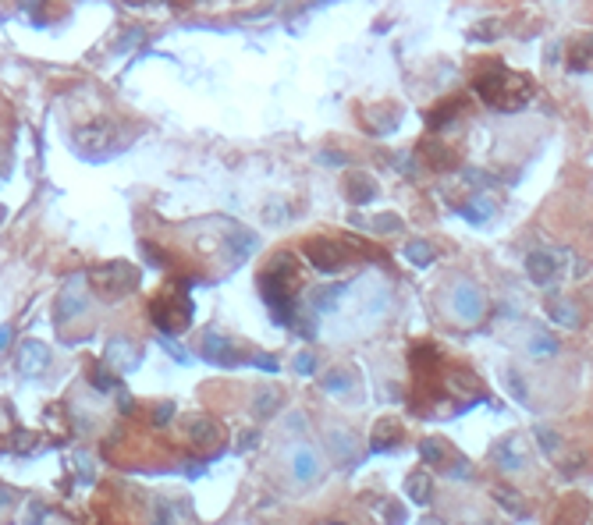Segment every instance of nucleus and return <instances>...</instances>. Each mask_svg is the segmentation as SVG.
Segmentation results:
<instances>
[{
	"mask_svg": "<svg viewBox=\"0 0 593 525\" xmlns=\"http://www.w3.org/2000/svg\"><path fill=\"white\" fill-rule=\"evenodd\" d=\"M306 259L320 274H334L345 267V248L331 238H313V241H306Z\"/></svg>",
	"mask_w": 593,
	"mask_h": 525,
	"instance_id": "nucleus-4",
	"label": "nucleus"
},
{
	"mask_svg": "<svg viewBox=\"0 0 593 525\" xmlns=\"http://www.w3.org/2000/svg\"><path fill=\"white\" fill-rule=\"evenodd\" d=\"M423 156H427V163H430L434 171H448V167H455V163H458V156H455L448 146H427V149H423Z\"/></svg>",
	"mask_w": 593,
	"mask_h": 525,
	"instance_id": "nucleus-17",
	"label": "nucleus"
},
{
	"mask_svg": "<svg viewBox=\"0 0 593 525\" xmlns=\"http://www.w3.org/2000/svg\"><path fill=\"white\" fill-rule=\"evenodd\" d=\"M139 362H142V352H139L128 338H114V341L107 345V366H111L114 373H132Z\"/></svg>",
	"mask_w": 593,
	"mask_h": 525,
	"instance_id": "nucleus-8",
	"label": "nucleus"
},
{
	"mask_svg": "<svg viewBox=\"0 0 593 525\" xmlns=\"http://www.w3.org/2000/svg\"><path fill=\"white\" fill-rule=\"evenodd\" d=\"M8 500H11V493H8V490H0V507H8Z\"/></svg>",
	"mask_w": 593,
	"mask_h": 525,
	"instance_id": "nucleus-39",
	"label": "nucleus"
},
{
	"mask_svg": "<svg viewBox=\"0 0 593 525\" xmlns=\"http://www.w3.org/2000/svg\"><path fill=\"white\" fill-rule=\"evenodd\" d=\"M423 458L437 465V461L444 458V444H441V440H427V444H423Z\"/></svg>",
	"mask_w": 593,
	"mask_h": 525,
	"instance_id": "nucleus-25",
	"label": "nucleus"
},
{
	"mask_svg": "<svg viewBox=\"0 0 593 525\" xmlns=\"http://www.w3.org/2000/svg\"><path fill=\"white\" fill-rule=\"evenodd\" d=\"M89 281H93V288H96L100 295H107V299H125L128 292L139 288V270L128 267V262H103V267H96V270L89 274Z\"/></svg>",
	"mask_w": 593,
	"mask_h": 525,
	"instance_id": "nucleus-3",
	"label": "nucleus"
},
{
	"mask_svg": "<svg viewBox=\"0 0 593 525\" xmlns=\"http://www.w3.org/2000/svg\"><path fill=\"white\" fill-rule=\"evenodd\" d=\"M398 437H402L398 422H391V419H388V422H380V426H377V437H373V451H388Z\"/></svg>",
	"mask_w": 593,
	"mask_h": 525,
	"instance_id": "nucleus-18",
	"label": "nucleus"
},
{
	"mask_svg": "<svg viewBox=\"0 0 593 525\" xmlns=\"http://www.w3.org/2000/svg\"><path fill=\"white\" fill-rule=\"evenodd\" d=\"M149 316L164 334H181L192 323V299L185 292H164V295L153 299Z\"/></svg>",
	"mask_w": 593,
	"mask_h": 525,
	"instance_id": "nucleus-2",
	"label": "nucleus"
},
{
	"mask_svg": "<svg viewBox=\"0 0 593 525\" xmlns=\"http://www.w3.org/2000/svg\"><path fill=\"white\" fill-rule=\"evenodd\" d=\"M405 255L416 262V267H427V262L434 259V245H427V241H409V245H405Z\"/></svg>",
	"mask_w": 593,
	"mask_h": 525,
	"instance_id": "nucleus-20",
	"label": "nucleus"
},
{
	"mask_svg": "<svg viewBox=\"0 0 593 525\" xmlns=\"http://www.w3.org/2000/svg\"><path fill=\"white\" fill-rule=\"evenodd\" d=\"M160 345H164V348H167V352H171V355H174V359H178V362H188V352H185V348H181V345H178V341H171V338H167V334H164V338H160Z\"/></svg>",
	"mask_w": 593,
	"mask_h": 525,
	"instance_id": "nucleus-27",
	"label": "nucleus"
},
{
	"mask_svg": "<svg viewBox=\"0 0 593 525\" xmlns=\"http://www.w3.org/2000/svg\"><path fill=\"white\" fill-rule=\"evenodd\" d=\"M320 160H324V163H349V156H345V153L338 156L334 149H327V153H320Z\"/></svg>",
	"mask_w": 593,
	"mask_h": 525,
	"instance_id": "nucleus-35",
	"label": "nucleus"
},
{
	"mask_svg": "<svg viewBox=\"0 0 593 525\" xmlns=\"http://www.w3.org/2000/svg\"><path fill=\"white\" fill-rule=\"evenodd\" d=\"M451 302H455V313H458L462 320H480V316H483V295H480L476 284H469V281H458V284H455Z\"/></svg>",
	"mask_w": 593,
	"mask_h": 525,
	"instance_id": "nucleus-9",
	"label": "nucleus"
},
{
	"mask_svg": "<svg viewBox=\"0 0 593 525\" xmlns=\"http://www.w3.org/2000/svg\"><path fill=\"white\" fill-rule=\"evenodd\" d=\"M256 440H259V433H252V429H249V433H242V440H238V447L245 451V447H252Z\"/></svg>",
	"mask_w": 593,
	"mask_h": 525,
	"instance_id": "nucleus-36",
	"label": "nucleus"
},
{
	"mask_svg": "<svg viewBox=\"0 0 593 525\" xmlns=\"http://www.w3.org/2000/svg\"><path fill=\"white\" fill-rule=\"evenodd\" d=\"M171 415H174V405H171V401H160V405L153 408V422H157V426L171 422Z\"/></svg>",
	"mask_w": 593,
	"mask_h": 525,
	"instance_id": "nucleus-26",
	"label": "nucleus"
},
{
	"mask_svg": "<svg viewBox=\"0 0 593 525\" xmlns=\"http://www.w3.org/2000/svg\"><path fill=\"white\" fill-rule=\"evenodd\" d=\"M338 299H341V288H320V292H313V306L317 309H334Z\"/></svg>",
	"mask_w": 593,
	"mask_h": 525,
	"instance_id": "nucleus-23",
	"label": "nucleus"
},
{
	"mask_svg": "<svg viewBox=\"0 0 593 525\" xmlns=\"http://www.w3.org/2000/svg\"><path fill=\"white\" fill-rule=\"evenodd\" d=\"M295 369H299V373H313V369H317V359H313V355H299V359H295Z\"/></svg>",
	"mask_w": 593,
	"mask_h": 525,
	"instance_id": "nucleus-31",
	"label": "nucleus"
},
{
	"mask_svg": "<svg viewBox=\"0 0 593 525\" xmlns=\"http://www.w3.org/2000/svg\"><path fill=\"white\" fill-rule=\"evenodd\" d=\"M324 387L334 391V394H338V391H349V376H345V373H331V376L324 380Z\"/></svg>",
	"mask_w": 593,
	"mask_h": 525,
	"instance_id": "nucleus-28",
	"label": "nucleus"
},
{
	"mask_svg": "<svg viewBox=\"0 0 593 525\" xmlns=\"http://www.w3.org/2000/svg\"><path fill=\"white\" fill-rule=\"evenodd\" d=\"M331 440H334V451H338V454H345V458H349V454H352V440H349V437H345V433H334V437H331Z\"/></svg>",
	"mask_w": 593,
	"mask_h": 525,
	"instance_id": "nucleus-29",
	"label": "nucleus"
},
{
	"mask_svg": "<svg viewBox=\"0 0 593 525\" xmlns=\"http://www.w3.org/2000/svg\"><path fill=\"white\" fill-rule=\"evenodd\" d=\"M72 139H75V146H79L82 153L100 156V153H107V149L114 146V125H111V121H96V125L79 128Z\"/></svg>",
	"mask_w": 593,
	"mask_h": 525,
	"instance_id": "nucleus-5",
	"label": "nucleus"
},
{
	"mask_svg": "<svg viewBox=\"0 0 593 525\" xmlns=\"http://www.w3.org/2000/svg\"><path fill=\"white\" fill-rule=\"evenodd\" d=\"M22 8H26V11H40L43 0H22Z\"/></svg>",
	"mask_w": 593,
	"mask_h": 525,
	"instance_id": "nucleus-38",
	"label": "nucleus"
},
{
	"mask_svg": "<svg viewBox=\"0 0 593 525\" xmlns=\"http://www.w3.org/2000/svg\"><path fill=\"white\" fill-rule=\"evenodd\" d=\"M313 472H317L313 451H299V454H295V475H299V479H313Z\"/></svg>",
	"mask_w": 593,
	"mask_h": 525,
	"instance_id": "nucleus-21",
	"label": "nucleus"
},
{
	"mask_svg": "<svg viewBox=\"0 0 593 525\" xmlns=\"http://www.w3.org/2000/svg\"><path fill=\"white\" fill-rule=\"evenodd\" d=\"M82 309H86V277H72V281L64 284V292L57 295L54 316H57V323H68V320H75Z\"/></svg>",
	"mask_w": 593,
	"mask_h": 525,
	"instance_id": "nucleus-6",
	"label": "nucleus"
},
{
	"mask_svg": "<svg viewBox=\"0 0 593 525\" xmlns=\"http://www.w3.org/2000/svg\"><path fill=\"white\" fill-rule=\"evenodd\" d=\"M373 227H377V231H395V227H402V224H398V217H377Z\"/></svg>",
	"mask_w": 593,
	"mask_h": 525,
	"instance_id": "nucleus-32",
	"label": "nucleus"
},
{
	"mask_svg": "<svg viewBox=\"0 0 593 525\" xmlns=\"http://www.w3.org/2000/svg\"><path fill=\"white\" fill-rule=\"evenodd\" d=\"M490 213H494V202H490V199H476V202H469V209H465L469 220H487Z\"/></svg>",
	"mask_w": 593,
	"mask_h": 525,
	"instance_id": "nucleus-24",
	"label": "nucleus"
},
{
	"mask_svg": "<svg viewBox=\"0 0 593 525\" xmlns=\"http://www.w3.org/2000/svg\"><path fill=\"white\" fill-rule=\"evenodd\" d=\"M47 366H50V348L43 341H26L22 352H18V369L29 373V376H40Z\"/></svg>",
	"mask_w": 593,
	"mask_h": 525,
	"instance_id": "nucleus-10",
	"label": "nucleus"
},
{
	"mask_svg": "<svg viewBox=\"0 0 593 525\" xmlns=\"http://www.w3.org/2000/svg\"><path fill=\"white\" fill-rule=\"evenodd\" d=\"M462 110V103H455V100H444L441 107H434L430 114H427V128L430 132H441V128H448V121H455V114Z\"/></svg>",
	"mask_w": 593,
	"mask_h": 525,
	"instance_id": "nucleus-16",
	"label": "nucleus"
},
{
	"mask_svg": "<svg viewBox=\"0 0 593 525\" xmlns=\"http://www.w3.org/2000/svg\"><path fill=\"white\" fill-rule=\"evenodd\" d=\"M93 387H96V391H114V387H118V373H114L111 366H96V369H93Z\"/></svg>",
	"mask_w": 593,
	"mask_h": 525,
	"instance_id": "nucleus-22",
	"label": "nucleus"
},
{
	"mask_svg": "<svg viewBox=\"0 0 593 525\" xmlns=\"http://www.w3.org/2000/svg\"><path fill=\"white\" fill-rule=\"evenodd\" d=\"M199 355H203L206 362H213V366H235V362H238L235 345H231L224 334H213V330L203 334V341H199Z\"/></svg>",
	"mask_w": 593,
	"mask_h": 525,
	"instance_id": "nucleus-7",
	"label": "nucleus"
},
{
	"mask_svg": "<svg viewBox=\"0 0 593 525\" xmlns=\"http://www.w3.org/2000/svg\"><path fill=\"white\" fill-rule=\"evenodd\" d=\"M593 61V36H575V40H568V68L572 71H582L586 64Z\"/></svg>",
	"mask_w": 593,
	"mask_h": 525,
	"instance_id": "nucleus-14",
	"label": "nucleus"
},
{
	"mask_svg": "<svg viewBox=\"0 0 593 525\" xmlns=\"http://www.w3.org/2000/svg\"><path fill=\"white\" fill-rule=\"evenodd\" d=\"M11 345V327H0V352Z\"/></svg>",
	"mask_w": 593,
	"mask_h": 525,
	"instance_id": "nucleus-37",
	"label": "nucleus"
},
{
	"mask_svg": "<svg viewBox=\"0 0 593 525\" xmlns=\"http://www.w3.org/2000/svg\"><path fill=\"white\" fill-rule=\"evenodd\" d=\"M188 437H192L199 447H213V444L220 440V426H217L213 419H206V415H196V419L188 422Z\"/></svg>",
	"mask_w": 593,
	"mask_h": 525,
	"instance_id": "nucleus-13",
	"label": "nucleus"
},
{
	"mask_svg": "<svg viewBox=\"0 0 593 525\" xmlns=\"http://www.w3.org/2000/svg\"><path fill=\"white\" fill-rule=\"evenodd\" d=\"M345 192H349V199H352L356 206H363V202H370V199L377 195V185H373L366 174H352L349 185H345Z\"/></svg>",
	"mask_w": 593,
	"mask_h": 525,
	"instance_id": "nucleus-15",
	"label": "nucleus"
},
{
	"mask_svg": "<svg viewBox=\"0 0 593 525\" xmlns=\"http://www.w3.org/2000/svg\"><path fill=\"white\" fill-rule=\"evenodd\" d=\"M526 267H529V277L536 281V284H547V281H554V274H558V255L554 252H533L529 259H526Z\"/></svg>",
	"mask_w": 593,
	"mask_h": 525,
	"instance_id": "nucleus-11",
	"label": "nucleus"
},
{
	"mask_svg": "<svg viewBox=\"0 0 593 525\" xmlns=\"http://www.w3.org/2000/svg\"><path fill=\"white\" fill-rule=\"evenodd\" d=\"M252 362H256V366H259V369H266V373H277V362H273V359H270V355H256V359H252Z\"/></svg>",
	"mask_w": 593,
	"mask_h": 525,
	"instance_id": "nucleus-34",
	"label": "nucleus"
},
{
	"mask_svg": "<svg viewBox=\"0 0 593 525\" xmlns=\"http://www.w3.org/2000/svg\"><path fill=\"white\" fill-rule=\"evenodd\" d=\"M409 493H412L416 500H423V472H416V475L409 479Z\"/></svg>",
	"mask_w": 593,
	"mask_h": 525,
	"instance_id": "nucleus-33",
	"label": "nucleus"
},
{
	"mask_svg": "<svg viewBox=\"0 0 593 525\" xmlns=\"http://www.w3.org/2000/svg\"><path fill=\"white\" fill-rule=\"evenodd\" d=\"M533 355H554V341L536 338V341H533Z\"/></svg>",
	"mask_w": 593,
	"mask_h": 525,
	"instance_id": "nucleus-30",
	"label": "nucleus"
},
{
	"mask_svg": "<svg viewBox=\"0 0 593 525\" xmlns=\"http://www.w3.org/2000/svg\"><path fill=\"white\" fill-rule=\"evenodd\" d=\"M473 89H476V96H480L483 103H490L494 110H519V107L533 96V82H529L526 75H519V71L497 64V61H494V64H483V71L476 75Z\"/></svg>",
	"mask_w": 593,
	"mask_h": 525,
	"instance_id": "nucleus-1",
	"label": "nucleus"
},
{
	"mask_svg": "<svg viewBox=\"0 0 593 525\" xmlns=\"http://www.w3.org/2000/svg\"><path fill=\"white\" fill-rule=\"evenodd\" d=\"M227 252H231V262H242L256 252V234L245 231V227H231L227 234Z\"/></svg>",
	"mask_w": 593,
	"mask_h": 525,
	"instance_id": "nucleus-12",
	"label": "nucleus"
},
{
	"mask_svg": "<svg viewBox=\"0 0 593 525\" xmlns=\"http://www.w3.org/2000/svg\"><path fill=\"white\" fill-rule=\"evenodd\" d=\"M281 405V394L273 391V387H263L259 394H256V415L259 419H266V415H273V408Z\"/></svg>",
	"mask_w": 593,
	"mask_h": 525,
	"instance_id": "nucleus-19",
	"label": "nucleus"
}]
</instances>
